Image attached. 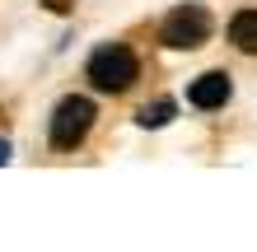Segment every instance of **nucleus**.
<instances>
[{
    "label": "nucleus",
    "instance_id": "nucleus-3",
    "mask_svg": "<svg viewBox=\"0 0 257 252\" xmlns=\"http://www.w3.org/2000/svg\"><path fill=\"white\" fill-rule=\"evenodd\" d=\"M94 103L80 98V94H70L56 103V112H52V150H75V145H84V136L94 131Z\"/></svg>",
    "mask_w": 257,
    "mask_h": 252
},
{
    "label": "nucleus",
    "instance_id": "nucleus-8",
    "mask_svg": "<svg viewBox=\"0 0 257 252\" xmlns=\"http://www.w3.org/2000/svg\"><path fill=\"white\" fill-rule=\"evenodd\" d=\"M5 159H10V145H5V140H0V164H5Z\"/></svg>",
    "mask_w": 257,
    "mask_h": 252
},
{
    "label": "nucleus",
    "instance_id": "nucleus-7",
    "mask_svg": "<svg viewBox=\"0 0 257 252\" xmlns=\"http://www.w3.org/2000/svg\"><path fill=\"white\" fill-rule=\"evenodd\" d=\"M70 5H75V0H47V10H56V14H66Z\"/></svg>",
    "mask_w": 257,
    "mask_h": 252
},
{
    "label": "nucleus",
    "instance_id": "nucleus-2",
    "mask_svg": "<svg viewBox=\"0 0 257 252\" xmlns=\"http://www.w3.org/2000/svg\"><path fill=\"white\" fill-rule=\"evenodd\" d=\"M210 28H215V24H210L206 5H178L169 19L159 24V42L173 47V52H196V47H206Z\"/></svg>",
    "mask_w": 257,
    "mask_h": 252
},
{
    "label": "nucleus",
    "instance_id": "nucleus-5",
    "mask_svg": "<svg viewBox=\"0 0 257 252\" xmlns=\"http://www.w3.org/2000/svg\"><path fill=\"white\" fill-rule=\"evenodd\" d=\"M229 42H234L238 52L257 56V10H238L234 19H229Z\"/></svg>",
    "mask_w": 257,
    "mask_h": 252
},
{
    "label": "nucleus",
    "instance_id": "nucleus-1",
    "mask_svg": "<svg viewBox=\"0 0 257 252\" xmlns=\"http://www.w3.org/2000/svg\"><path fill=\"white\" fill-rule=\"evenodd\" d=\"M84 75H89V84H94L98 94H126V89L141 80V61H136V52L126 42H103V47L89 56Z\"/></svg>",
    "mask_w": 257,
    "mask_h": 252
},
{
    "label": "nucleus",
    "instance_id": "nucleus-4",
    "mask_svg": "<svg viewBox=\"0 0 257 252\" xmlns=\"http://www.w3.org/2000/svg\"><path fill=\"white\" fill-rule=\"evenodd\" d=\"M229 98H234V84H229L224 70H206V75H196L192 89H187V103H192V108H201V112H215Z\"/></svg>",
    "mask_w": 257,
    "mask_h": 252
},
{
    "label": "nucleus",
    "instance_id": "nucleus-6",
    "mask_svg": "<svg viewBox=\"0 0 257 252\" xmlns=\"http://www.w3.org/2000/svg\"><path fill=\"white\" fill-rule=\"evenodd\" d=\"M173 112H178V108H173V98H159V103H145V108L136 112V122H141L145 131H150V126H169V122H173Z\"/></svg>",
    "mask_w": 257,
    "mask_h": 252
}]
</instances>
